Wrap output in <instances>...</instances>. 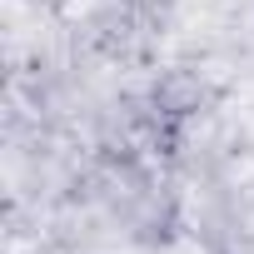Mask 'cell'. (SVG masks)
<instances>
[{
	"label": "cell",
	"mask_w": 254,
	"mask_h": 254,
	"mask_svg": "<svg viewBox=\"0 0 254 254\" xmlns=\"http://www.w3.org/2000/svg\"><path fill=\"white\" fill-rule=\"evenodd\" d=\"M204 100H209V85L194 70H185V65L160 70V80L150 85V110L160 120H190V115L204 110Z\"/></svg>",
	"instance_id": "cell-1"
}]
</instances>
